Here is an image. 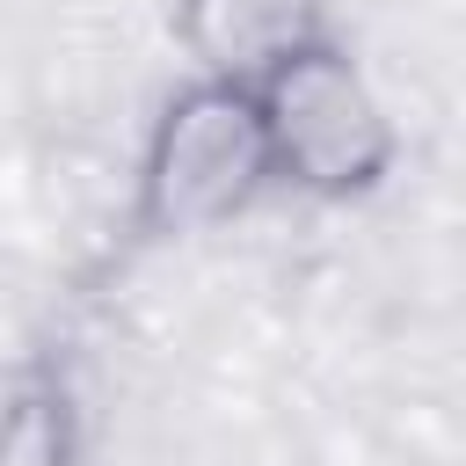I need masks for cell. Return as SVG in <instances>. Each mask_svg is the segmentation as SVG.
<instances>
[{
  "label": "cell",
  "mask_w": 466,
  "mask_h": 466,
  "mask_svg": "<svg viewBox=\"0 0 466 466\" xmlns=\"http://www.w3.org/2000/svg\"><path fill=\"white\" fill-rule=\"evenodd\" d=\"M255 109H262L269 167H284L291 182H306L320 197H357L393 160V131L379 116L371 87L328 44H306L284 66H269L255 87Z\"/></svg>",
  "instance_id": "obj_1"
},
{
  "label": "cell",
  "mask_w": 466,
  "mask_h": 466,
  "mask_svg": "<svg viewBox=\"0 0 466 466\" xmlns=\"http://www.w3.org/2000/svg\"><path fill=\"white\" fill-rule=\"evenodd\" d=\"M262 175H269V138H262L255 87L204 80L167 102L153 153H146L138 211L153 233H204V226L233 218Z\"/></svg>",
  "instance_id": "obj_2"
},
{
  "label": "cell",
  "mask_w": 466,
  "mask_h": 466,
  "mask_svg": "<svg viewBox=\"0 0 466 466\" xmlns=\"http://www.w3.org/2000/svg\"><path fill=\"white\" fill-rule=\"evenodd\" d=\"M313 22H320V0H182L189 51L233 87H248L269 66H284L291 51H306Z\"/></svg>",
  "instance_id": "obj_3"
},
{
  "label": "cell",
  "mask_w": 466,
  "mask_h": 466,
  "mask_svg": "<svg viewBox=\"0 0 466 466\" xmlns=\"http://www.w3.org/2000/svg\"><path fill=\"white\" fill-rule=\"evenodd\" d=\"M73 459V422H66V400L51 386L36 393H15L0 408V466H66Z\"/></svg>",
  "instance_id": "obj_4"
}]
</instances>
